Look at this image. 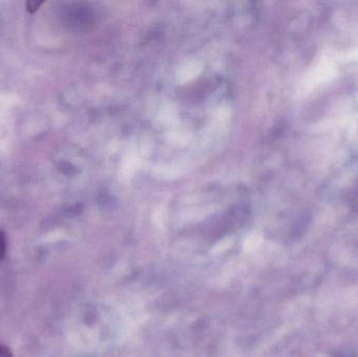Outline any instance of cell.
Listing matches in <instances>:
<instances>
[{
	"mask_svg": "<svg viewBox=\"0 0 358 357\" xmlns=\"http://www.w3.org/2000/svg\"><path fill=\"white\" fill-rule=\"evenodd\" d=\"M198 69H200V67H198L196 64L189 65V66H187L183 69L180 78H185V81L192 79V78H194L197 75Z\"/></svg>",
	"mask_w": 358,
	"mask_h": 357,
	"instance_id": "1",
	"label": "cell"
},
{
	"mask_svg": "<svg viewBox=\"0 0 358 357\" xmlns=\"http://www.w3.org/2000/svg\"><path fill=\"white\" fill-rule=\"evenodd\" d=\"M6 253V241L3 233L0 232V261L3 259Z\"/></svg>",
	"mask_w": 358,
	"mask_h": 357,
	"instance_id": "2",
	"label": "cell"
},
{
	"mask_svg": "<svg viewBox=\"0 0 358 357\" xmlns=\"http://www.w3.org/2000/svg\"><path fill=\"white\" fill-rule=\"evenodd\" d=\"M42 3L43 2L39 1V2H27V10H29V12H35V10H37L38 8H40V6H42Z\"/></svg>",
	"mask_w": 358,
	"mask_h": 357,
	"instance_id": "3",
	"label": "cell"
}]
</instances>
